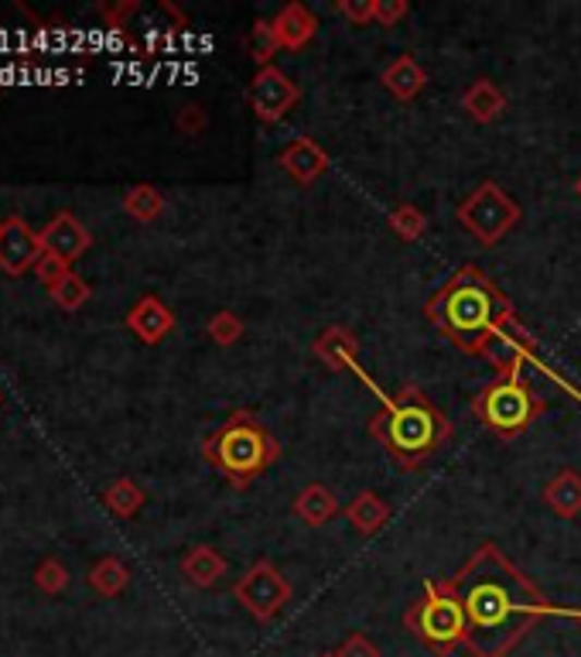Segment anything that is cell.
Wrapping results in <instances>:
<instances>
[{
  "instance_id": "cell-11",
  "label": "cell",
  "mask_w": 581,
  "mask_h": 657,
  "mask_svg": "<svg viewBox=\"0 0 581 657\" xmlns=\"http://www.w3.org/2000/svg\"><path fill=\"white\" fill-rule=\"evenodd\" d=\"M41 254H45L41 237L32 230L28 223L17 219V216L4 219V226H0V271L17 277L24 271H32Z\"/></svg>"
},
{
  "instance_id": "cell-9",
  "label": "cell",
  "mask_w": 581,
  "mask_h": 657,
  "mask_svg": "<svg viewBox=\"0 0 581 657\" xmlns=\"http://www.w3.org/2000/svg\"><path fill=\"white\" fill-rule=\"evenodd\" d=\"M298 99H301L298 83H291V75L277 65L257 69V75L246 86V104L261 123H281L298 107Z\"/></svg>"
},
{
  "instance_id": "cell-37",
  "label": "cell",
  "mask_w": 581,
  "mask_h": 657,
  "mask_svg": "<svg viewBox=\"0 0 581 657\" xmlns=\"http://www.w3.org/2000/svg\"><path fill=\"white\" fill-rule=\"evenodd\" d=\"M574 192H578V199H581V171H578V179H574Z\"/></svg>"
},
{
  "instance_id": "cell-29",
  "label": "cell",
  "mask_w": 581,
  "mask_h": 657,
  "mask_svg": "<svg viewBox=\"0 0 581 657\" xmlns=\"http://www.w3.org/2000/svg\"><path fill=\"white\" fill-rule=\"evenodd\" d=\"M336 11H339L349 24H356V28H366V24L376 21V0H336Z\"/></svg>"
},
{
  "instance_id": "cell-24",
  "label": "cell",
  "mask_w": 581,
  "mask_h": 657,
  "mask_svg": "<svg viewBox=\"0 0 581 657\" xmlns=\"http://www.w3.org/2000/svg\"><path fill=\"white\" fill-rule=\"evenodd\" d=\"M144 500H147V493L134 483V479H128V476L113 479V483L104 490V503L117 517H134L144 507Z\"/></svg>"
},
{
  "instance_id": "cell-13",
  "label": "cell",
  "mask_w": 581,
  "mask_h": 657,
  "mask_svg": "<svg viewBox=\"0 0 581 657\" xmlns=\"http://www.w3.org/2000/svg\"><path fill=\"white\" fill-rule=\"evenodd\" d=\"M128 329L144 343V346H158L171 336L174 329V312L165 306L158 295H144L134 301V309L128 312Z\"/></svg>"
},
{
  "instance_id": "cell-34",
  "label": "cell",
  "mask_w": 581,
  "mask_h": 657,
  "mask_svg": "<svg viewBox=\"0 0 581 657\" xmlns=\"http://www.w3.org/2000/svg\"><path fill=\"white\" fill-rule=\"evenodd\" d=\"M96 11H99V17L107 21V28L120 35L123 28H128V17L137 11V4H134V0H123V4H113V8L110 4H99Z\"/></svg>"
},
{
  "instance_id": "cell-14",
  "label": "cell",
  "mask_w": 581,
  "mask_h": 657,
  "mask_svg": "<svg viewBox=\"0 0 581 657\" xmlns=\"http://www.w3.org/2000/svg\"><path fill=\"white\" fill-rule=\"evenodd\" d=\"M38 237H41V247L48 250V254L62 258L65 264L80 261L86 250H89V243H93L89 230L72 213H59Z\"/></svg>"
},
{
  "instance_id": "cell-27",
  "label": "cell",
  "mask_w": 581,
  "mask_h": 657,
  "mask_svg": "<svg viewBox=\"0 0 581 657\" xmlns=\"http://www.w3.org/2000/svg\"><path fill=\"white\" fill-rule=\"evenodd\" d=\"M243 333H246L243 319H240L237 312H230V309L216 312V315L209 319V325H206V336H209L216 346H237V343L243 339Z\"/></svg>"
},
{
  "instance_id": "cell-8",
  "label": "cell",
  "mask_w": 581,
  "mask_h": 657,
  "mask_svg": "<svg viewBox=\"0 0 581 657\" xmlns=\"http://www.w3.org/2000/svg\"><path fill=\"white\" fill-rule=\"evenodd\" d=\"M233 596L257 623H270L291 602L294 586L288 583V575L277 569L270 559H261L237 578Z\"/></svg>"
},
{
  "instance_id": "cell-23",
  "label": "cell",
  "mask_w": 581,
  "mask_h": 657,
  "mask_svg": "<svg viewBox=\"0 0 581 657\" xmlns=\"http://www.w3.org/2000/svg\"><path fill=\"white\" fill-rule=\"evenodd\" d=\"M387 226L394 230L397 240L414 243L427 234V216H424V210L414 206V202H397V206L387 213Z\"/></svg>"
},
{
  "instance_id": "cell-30",
  "label": "cell",
  "mask_w": 581,
  "mask_h": 657,
  "mask_svg": "<svg viewBox=\"0 0 581 657\" xmlns=\"http://www.w3.org/2000/svg\"><path fill=\"white\" fill-rule=\"evenodd\" d=\"M174 128H179L182 134H189V138H198L202 131L209 128L206 107H202V104H185V107L179 110V117H174Z\"/></svg>"
},
{
  "instance_id": "cell-35",
  "label": "cell",
  "mask_w": 581,
  "mask_h": 657,
  "mask_svg": "<svg viewBox=\"0 0 581 657\" xmlns=\"http://www.w3.org/2000/svg\"><path fill=\"white\" fill-rule=\"evenodd\" d=\"M336 657H380V647H376L366 634H349L336 647Z\"/></svg>"
},
{
  "instance_id": "cell-17",
  "label": "cell",
  "mask_w": 581,
  "mask_h": 657,
  "mask_svg": "<svg viewBox=\"0 0 581 657\" xmlns=\"http://www.w3.org/2000/svg\"><path fill=\"white\" fill-rule=\"evenodd\" d=\"M291 511L301 524H308V527H325L328 521H336L342 514L339 497L332 493V487H325V483L301 487L294 503H291Z\"/></svg>"
},
{
  "instance_id": "cell-36",
  "label": "cell",
  "mask_w": 581,
  "mask_h": 657,
  "mask_svg": "<svg viewBox=\"0 0 581 657\" xmlns=\"http://www.w3.org/2000/svg\"><path fill=\"white\" fill-rule=\"evenodd\" d=\"M558 617H565V620H574V623H581V606H561V613Z\"/></svg>"
},
{
  "instance_id": "cell-10",
  "label": "cell",
  "mask_w": 581,
  "mask_h": 657,
  "mask_svg": "<svg viewBox=\"0 0 581 657\" xmlns=\"http://www.w3.org/2000/svg\"><path fill=\"white\" fill-rule=\"evenodd\" d=\"M312 357L325 367V370H332V373H342V370H352V373H360L363 381L373 387V381L363 373V367H360V339H356V333H352L349 325H325L322 333L315 336V343H312ZM376 391V387H373ZM380 394V391H376ZM384 397V394H380ZM387 401V397H384Z\"/></svg>"
},
{
  "instance_id": "cell-7",
  "label": "cell",
  "mask_w": 581,
  "mask_h": 657,
  "mask_svg": "<svg viewBox=\"0 0 581 657\" xmlns=\"http://www.w3.org/2000/svg\"><path fill=\"white\" fill-rule=\"evenodd\" d=\"M455 219H459L462 230L469 237H475L483 247H496L523 219V210L496 179H483L459 202Z\"/></svg>"
},
{
  "instance_id": "cell-2",
  "label": "cell",
  "mask_w": 581,
  "mask_h": 657,
  "mask_svg": "<svg viewBox=\"0 0 581 657\" xmlns=\"http://www.w3.org/2000/svg\"><path fill=\"white\" fill-rule=\"evenodd\" d=\"M424 315L455 349H462L465 357H479L486 339L503 322L513 319L517 309L483 267L462 264L424 301Z\"/></svg>"
},
{
  "instance_id": "cell-5",
  "label": "cell",
  "mask_w": 581,
  "mask_h": 657,
  "mask_svg": "<svg viewBox=\"0 0 581 657\" xmlns=\"http://www.w3.org/2000/svg\"><path fill=\"white\" fill-rule=\"evenodd\" d=\"M403 626L438 657H448L455 647H465L469 620L451 578H441V583L438 578H427L421 586V596L403 610Z\"/></svg>"
},
{
  "instance_id": "cell-33",
  "label": "cell",
  "mask_w": 581,
  "mask_h": 657,
  "mask_svg": "<svg viewBox=\"0 0 581 657\" xmlns=\"http://www.w3.org/2000/svg\"><path fill=\"white\" fill-rule=\"evenodd\" d=\"M408 14H411L408 0H376V21L373 24H380V28H394V24H400Z\"/></svg>"
},
{
  "instance_id": "cell-28",
  "label": "cell",
  "mask_w": 581,
  "mask_h": 657,
  "mask_svg": "<svg viewBox=\"0 0 581 657\" xmlns=\"http://www.w3.org/2000/svg\"><path fill=\"white\" fill-rule=\"evenodd\" d=\"M52 301H56L59 309H65V312L83 309L86 301H89V285H86L75 271H69V274L62 277V282L52 288Z\"/></svg>"
},
{
  "instance_id": "cell-12",
  "label": "cell",
  "mask_w": 581,
  "mask_h": 657,
  "mask_svg": "<svg viewBox=\"0 0 581 657\" xmlns=\"http://www.w3.org/2000/svg\"><path fill=\"white\" fill-rule=\"evenodd\" d=\"M277 165H281V171L288 175L291 182L315 186L332 162H328L325 147L315 138H294V141H288L281 151H277Z\"/></svg>"
},
{
  "instance_id": "cell-22",
  "label": "cell",
  "mask_w": 581,
  "mask_h": 657,
  "mask_svg": "<svg viewBox=\"0 0 581 657\" xmlns=\"http://www.w3.org/2000/svg\"><path fill=\"white\" fill-rule=\"evenodd\" d=\"M161 210H165V195L155 186L137 182V186H131L128 192H123V213H128L131 219H137V223H155L161 216Z\"/></svg>"
},
{
  "instance_id": "cell-15",
  "label": "cell",
  "mask_w": 581,
  "mask_h": 657,
  "mask_svg": "<svg viewBox=\"0 0 581 657\" xmlns=\"http://www.w3.org/2000/svg\"><path fill=\"white\" fill-rule=\"evenodd\" d=\"M274 28H277V38H281V48H288V52H301V48H308L315 41L318 17L312 8L291 0V4H285L281 11H277Z\"/></svg>"
},
{
  "instance_id": "cell-32",
  "label": "cell",
  "mask_w": 581,
  "mask_h": 657,
  "mask_svg": "<svg viewBox=\"0 0 581 657\" xmlns=\"http://www.w3.org/2000/svg\"><path fill=\"white\" fill-rule=\"evenodd\" d=\"M35 583H38V589H45V593H62V589H65V583H69V572H65V565H62V562L48 559V562H41V565H38V572H35Z\"/></svg>"
},
{
  "instance_id": "cell-38",
  "label": "cell",
  "mask_w": 581,
  "mask_h": 657,
  "mask_svg": "<svg viewBox=\"0 0 581 657\" xmlns=\"http://www.w3.org/2000/svg\"><path fill=\"white\" fill-rule=\"evenodd\" d=\"M315 657H336V650H322V654H315Z\"/></svg>"
},
{
  "instance_id": "cell-3",
  "label": "cell",
  "mask_w": 581,
  "mask_h": 657,
  "mask_svg": "<svg viewBox=\"0 0 581 657\" xmlns=\"http://www.w3.org/2000/svg\"><path fill=\"white\" fill-rule=\"evenodd\" d=\"M370 435L400 469H421L451 439V421L417 384H403L370 418Z\"/></svg>"
},
{
  "instance_id": "cell-16",
  "label": "cell",
  "mask_w": 581,
  "mask_h": 657,
  "mask_svg": "<svg viewBox=\"0 0 581 657\" xmlns=\"http://www.w3.org/2000/svg\"><path fill=\"white\" fill-rule=\"evenodd\" d=\"M380 83L394 99H400V104H414V99L427 89V72L414 56L403 52L380 72Z\"/></svg>"
},
{
  "instance_id": "cell-39",
  "label": "cell",
  "mask_w": 581,
  "mask_h": 657,
  "mask_svg": "<svg viewBox=\"0 0 581 657\" xmlns=\"http://www.w3.org/2000/svg\"><path fill=\"white\" fill-rule=\"evenodd\" d=\"M0 226H4V223H0Z\"/></svg>"
},
{
  "instance_id": "cell-31",
  "label": "cell",
  "mask_w": 581,
  "mask_h": 657,
  "mask_svg": "<svg viewBox=\"0 0 581 657\" xmlns=\"http://www.w3.org/2000/svg\"><path fill=\"white\" fill-rule=\"evenodd\" d=\"M72 271V264H65L62 258H56V254H48V250H45V254L38 258V264H35V274H38V282L48 288V291H52L59 282H62V277Z\"/></svg>"
},
{
  "instance_id": "cell-1",
  "label": "cell",
  "mask_w": 581,
  "mask_h": 657,
  "mask_svg": "<svg viewBox=\"0 0 581 657\" xmlns=\"http://www.w3.org/2000/svg\"><path fill=\"white\" fill-rule=\"evenodd\" d=\"M448 578L465 606V647L472 657H510L541 620L561 613V606L530 583L496 541L479 545Z\"/></svg>"
},
{
  "instance_id": "cell-6",
  "label": "cell",
  "mask_w": 581,
  "mask_h": 657,
  "mask_svg": "<svg viewBox=\"0 0 581 657\" xmlns=\"http://www.w3.org/2000/svg\"><path fill=\"white\" fill-rule=\"evenodd\" d=\"M469 408L499 442H513L547 411V404L530 387L523 370H510V373H496L493 381L472 397Z\"/></svg>"
},
{
  "instance_id": "cell-21",
  "label": "cell",
  "mask_w": 581,
  "mask_h": 657,
  "mask_svg": "<svg viewBox=\"0 0 581 657\" xmlns=\"http://www.w3.org/2000/svg\"><path fill=\"white\" fill-rule=\"evenodd\" d=\"M544 503L550 507V514H558L565 521L581 514V473L565 466L550 476V483L544 487Z\"/></svg>"
},
{
  "instance_id": "cell-18",
  "label": "cell",
  "mask_w": 581,
  "mask_h": 657,
  "mask_svg": "<svg viewBox=\"0 0 581 657\" xmlns=\"http://www.w3.org/2000/svg\"><path fill=\"white\" fill-rule=\"evenodd\" d=\"M342 514H346V521L352 524V530H356L360 538H373L376 530L390 521V503L376 490H363V493H356L346 503Z\"/></svg>"
},
{
  "instance_id": "cell-4",
  "label": "cell",
  "mask_w": 581,
  "mask_h": 657,
  "mask_svg": "<svg viewBox=\"0 0 581 657\" xmlns=\"http://www.w3.org/2000/svg\"><path fill=\"white\" fill-rule=\"evenodd\" d=\"M202 456H206V463L219 476H226L237 490H243L281 459V442L267 432V425L254 411L237 408L202 442Z\"/></svg>"
},
{
  "instance_id": "cell-19",
  "label": "cell",
  "mask_w": 581,
  "mask_h": 657,
  "mask_svg": "<svg viewBox=\"0 0 581 657\" xmlns=\"http://www.w3.org/2000/svg\"><path fill=\"white\" fill-rule=\"evenodd\" d=\"M462 110L472 123H493L507 110V93H503L493 80L479 75L475 83H469V89L462 93Z\"/></svg>"
},
{
  "instance_id": "cell-26",
  "label": "cell",
  "mask_w": 581,
  "mask_h": 657,
  "mask_svg": "<svg viewBox=\"0 0 581 657\" xmlns=\"http://www.w3.org/2000/svg\"><path fill=\"white\" fill-rule=\"evenodd\" d=\"M277 52H281V38H277L274 17H257L250 28V59L257 62V69H267L274 65Z\"/></svg>"
},
{
  "instance_id": "cell-20",
  "label": "cell",
  "mask_w": 581,
  "mask_h": 657,
  "mask_svg": "<svg viewBox=\"0 0 581 657\" xmlns=\"http://www.w3.org/2000/svg\"><path fill=\"white\" fill-rule=\"evenodd\" d=\"M182 575L185 583L195 586V589H213L219 578L226 575V559L222 551H216L213 545H195L185 551L182 559Z\"/></svg>"
},
{
  "instance_id": "cell-25",
  "label": "cell",
  "mask_w": 581,
  "mask_h": 657,
  "mask_svg": "<svg viewBox=\"0 0 581 657\" xmlns=\"http://www.w3.org/2000/svg\"><path fill=\"white\" fill-rule=\"evenodd\" d=\"M131 583V569L123 565L120 559H99L89 572V586L99 593V596H120L123 589H128Z\"/></svg>"
}]
</instances>
